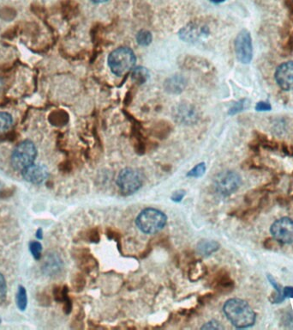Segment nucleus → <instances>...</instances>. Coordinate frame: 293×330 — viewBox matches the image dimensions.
<instances>
[{"label":"nucleus","instance_id":"1","mask_svg":"<svg viewBox=\"0 0 293 330\" xmlns=\"http://www.w3.org/2000/svg\"><path fill=\"white\" fill-rule=\"evenodd\" d=\"M223 311L227 319L238 329H245L254 325L256 314L249 304L239 298H231L227 301Z\"/></svg>","mask_w":293,"mask_h":330},{"label":"nucleus","instance_id":"2","mask_svg":"<svg viewBox=\"0 0 293 330\" xmlns=\"http://www.w3.org/2000/svg\"><path fill=\"white\" fill-rule=\"evenodd\" d=\"M138 229L145 234H155L163 229L167 223V217L163 212L154 208H146L136 220Z\"/></svg>","mask_w":293,"mask_h":330},{"label":"nucleus","instance_id":"3","mask_svg":"<svg viewBox=\"0 0 293 330\" xmlns=\"http://www.w3.org/2000/svg\"><path fill=\"white\" fill-rule=\"evenodd\" d=\"M137 57L129 48H119L108 56V66L116 76L124 75L135 66Z\"/></svg>","mask_w":293,"mask_h":330},{"label":"nucleus","instance_id":"4","mask_svg":"<svg viewBox=\"0 0 293 330\" xmlns=\"http://www.w3.org/2000/svg\"><path fill=\"white\" fill-rule=\"evenodd\" d=\"M37 157V148L31 140L18 144L11 154V165L16 170L22 171L34 163Z\"/></svg>","mask_w":293,"mask_h":330},{"label":"nucleus","instance_id":"5","mask_svg":"<svg viewBox=\"0 0 293 330\" xmlns=\"http://www.w3.org/2000/svg\"><path fill=\"white\" fill-rule=\"evenodd\" d=\"M143 183V177L138 169L125 168L119 172L117 185L124 195H132L138 192Z\"/></svg>","mask_w":293,"mask_h":330},{"label":"nucleus","instance_id":"6","mask_svg":"<svg viewBox=\"0 0 293 330\" xmlns=\"http://www.w3.org/2000/svg\"><path fill=\"white\" fill-rule=\"evenodd\" d=\"M241 185V177L234 171L219 173L215 178V188L219 195L224 196L233 194Z\"/></svg>","mask_w":293,"mask_h":330},{"label":"nucleus","instance_id":"7","mask_svg":"<svg viewBox=\"0 0 293 330\" xmlns=\"http://www.w3.org/2000/svg\"><path fill=\"white\" fill-rule=\"evenodd\" d=\"M272 236L275 241L280 244H288L293 243V219L282 218L278 219L272 225Z\"/></svg>","mask_w":293,"mask_h":330},{"label":"nucleus","instance_id":"8","mask_svg":"<svg viewBox=\"0 0 293 330\" xmlns=\"http://www.w3.org/2000/svg\"><path fill=\"white\" fill-rule=\"evenodd\" d=\"M235 52L238 60L244 64H248L252 60V41L248 31L243 30L238 34L235 40Z\"/></svg>","mask_w":293,"mask_h":330},{"label":"nucleus","instance_id":"9","mask_svg":"<svg viewBox=\"0 0 293 330\" xmlns=\"http://www.w3.org/2000/svg\"><path fill=\"white\" fill-rule=\"evenodd\" d=\"M209 29L202 23H190L179 31V36L183 41L195 43L208 37Z\"/></svg>","mask_w":293,"mask_h":330},{"label":"nucleus","instance_id":"10","mask_svg":"<svg viewBox=\"0 0 293 330\" xmlns=\"http://www.w3.org/2000/svg\"><path fill=\"white\" fill-rule=\"evenodd\" d=\"M21 172L24 180L30 183L36 185L43 183L49 176L48 169L46 166L34 163L25 168Z\"/></svg>","mask_w":293,"mask_h":330},{"label":"nucleus","instance_id":"11","mask_svg":"<svg viewBox=\"0 0 293 330\" xmlns=\"http://www.w3.org/2000/svg\"><path fill=\"white\" fill-rule=\"evenodd\" d=\"M275 79L278 82V86L283 90H293V62L289 61L278 66Z\"/></svg>","mask_w":293,"mask_h":330},{"label":"nucleus","instance_id":"12","mask_svg":"<svg viewBox=\"0 0 293 330\" xmlns=\"http://www.w3.org/2000/svg\"><path fill=\"white\" fill-rule=\"evenodd\" d=\"M177 119L183 123L189 124L195 122L197 115L193 109H189L188 106H181L177 110Z\"/></svg>","mask_w":293,"mask_h":330},{"label":"nucleus","instance_id":"13","mask_svg":"<svg viewBox=\"0 0 293 330\" xmlns=\"http://www.w3.org/2000/svg\"><path fill=\"white\" fill-rule=\"evenodd\" d=\"M219 244L216 241H200L197 245V252L200 255L208 256L219 249Z\"/></svg>","mask_w":293,"mask_h":330},{"label":"nucleus","instance_id":"14","mask_svg":"<svg viewBox=\"0 0 293 330\" xmlns=\"http://www.w3.org/2000/svg\"><path fill=\"white\" fill-rule=\"evenodd\" d=\"M185 86V81L181 77H172L166 82V89L171 93H180Z\"/></svg>","mask_w":293,"mask_h":330},{"label":"nucleus","instance_id":"15","mask_svg":"<svg viewBox=\"0 0 293 330\" xmlns=\"http://www.w3.org/2000/svg\"><path fill=\"white\" fill-rule=\"evenodd\" d=\"M13 125V120L10 114L0 112V136L4 134L11 129Z\"/></svg>","mask_w":293,"mask_h":330},{"label":"nucleus","instance_id":"16","mask_svg":"<svg viewBox=\"0 0 293 330\" xmlns=\"http://www.w3.org/2000/svg\"><path fill=\"white\" fill-rule=\"evenodd\" d=\"M61 265H62L61 260L58 256L52 255L46 262V269L48 271V273L55 274L58 271L60 270Z\"/></svg>","mask_w":293,"mask_h":330},{"label":"nucleus","instance_id":"17","mask_svg":"<svg viewBox=\"0 0 293 330\" xmlns=\"http://www.w3.org/2000/svg\"><path fill=\"white\" fill-rule=\"evenodd\" d=\"M132 77L137 82L143 83L149 79V71L144 67L135 68L132 71Z\"/></svg>","mask_w":293,"mask_h":330},{"label":"nucleus","instance_id":"18","mask_svg":"<svg viewBox=\"0 0 293 330\" xmlns=\"http://www.w3.org/2000/svg\"><path fill=\"white\" fill-rule=\"evenodd\" d=\"M152 34L149 32V30H142L138 32L137 34V41L139 45L149 46L152 42Z\"/></svg>","mask_w":293,"mask_h":330},{"label":"nucleus","instance_id":"19","mask_svg":"<svg viewBox=\"0 0 293 330\" xmlns=\"http://www.w3.org/2000/svg\"><path fill=\"white\" fill-rule=\"evenodd\" d=\"M28 304L26 290L23 286H20L16 294V304L21 311H24Z\"/></svg>","mask_w":293,"mask_h":330},{"label":"nucleus","instance_id":"20","mask_svg":"<svg viewBox=\"0 0 293 330\" xmlns=\"http://www.w3.org/2000/svg\"><path fill=\"white\" fill-rule=\"evenodd\" d=\"M206 172V165L205 163H200L197 166H195L193 169L189 170L187 177H192V178H199V177H202Z\"/></svg>","mask_w":293,"mask_h":330},{"label":"nucleus","instance_id":"21","mask_svg":"<svg viewBox=\"0 0 293 330\" xmlns=\"http://www.w3.org/2000/svg\"><path fill=\"white\" fill-rule=\"evenodd\" d=\"M30 251L32 253L33 257L38 260L41 258V251H42V245L39 242H32L30 245Z\"/></svg>","mask_w":293,"mask_h":330},{"label":"nucleus","instance_id":"22","mask_svg":"<svg viewBox=\"0 0 293 330\" xmlns=\"http://www.w3.org/2000/svg\"><path fill=\"white\" fill-rule=\"evenodd\" d=\"M6 291H7L6 282H5L3 274H0V300L2 298H4L5 294H6Z\"/></svg>","mask_w":293,"mask_h":330},{"label":"nucleus","instance_id":"23","mask_svg":"<svg viewBox=\"0 0 293 330\" xmlns=\"http://www.w3.org/2000/svg\"><path fill=\"white\" fill-rule=\"evenodd\" d=\"M201 329H203V330H222L223 327L218 322L211 321L209 323H206L204 326L201 327Z\"/></svg>","mask_w":293,"mask_h":330},{"label":"nucleus","instance_id":"24","mask_svg":"<svg viewBox=\"0 0 293 330\" xmlns=\"http://www.w3.org/2000/svg\"><path fill=\"white\" fill-rule=\"evenodd\" d=\"M185 196V192L184 190H178V191L174 192L173 195H171V199L175 202H180Z\"/></svg>","mask_w":293,"mask_h":330},{"label":"nucleus","instance_id":"25","mask_svg":"<svg viewBox=\"0 0 293 330\" xmlns=\"http://www.w3.org/2000/svg\"><path fill=\"white\" fill-rule=\"evenodd\" d=\"M256 109L258 111H267V110H270L271 109V106L268 103V102H263V101H261V102H258L257 105H256Z\"/></svg>","mask_w":293,"mask_h":330},{"label":"nucleus","instance_id":"26","mask_svg":"<svg viewBox=\"0 0 293 330\" xmlns=\"http://www.w3.org/2000/svg\"><path fill=\"white\" fill-rule=\"evenodd\" d=\"M283 297L284 298L286 297H291V298H293V287L292 286H287V287H285L284 290H283Z\"/></svg>","mask_w":293,"mask_h":330},{"label":"nucleus","instance_id":"27","mask_svg":"<svg viewBox=\"0 0 293 330\" xmlns=\"http://www.w3.org/2000/svg\"><path fill=\"white\" fill-rule=\"evenodd\" d=\"M286 49L287 51H292L293 49V34H292V35H290L288 40H287Z\"/></svg>","mask_w":293,"mask_h":330},{"label":"nucleus","instance_id":"28","mask_svg":"<svg viewBox=\"0 0 293 330\" xmlns=\"http://www.w3.org/2000/svg\"><path fill=\"white\" fill-rule=\"evenodd\" d=\"M286 4L289 9L290 15L293 17V0H286Z\"/></svg>","mask_w":293,"mask_h":330},{"label":"nucleus","instance_id":"29","mask_svg":"<svg viewBox=\"0 0 293 330\" xmlns=\"http://www.w3.org/2000/svg\"><path fill=\"white\" fill-rule=\"evenodd\" d=\"M93 3H96V4H101V3H105L107 2L108 0H91Z\"/></svg>","mask_w":293,"mask_h":330},{"label":"nucleus","instance_id":"30","mask_svg":"<svg viewBox=\"0 0 293 330\" xmlns=\"http://www.w3.org/2000/svg\"><path fill=\"white\" fill-rule=\"evenodd\" d=\"M209 1L212 2V3H215V4H220V3H222V2L226 1V0H209Z\"/></svg>","mask_w":293,"mask_h":330}]
</instances>
